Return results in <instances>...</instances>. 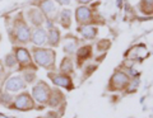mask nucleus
Listing matches in <instances>:
<instances>
[{
    "label": "nucleus",
    "mask_w": 153,
    "mask_h": 118,
    "mask_svg": "<svg viewBox=\"0 0 153 118\" xmlns=\"http://www.w3.org/2000/svg\"><path fill=\"white\" fill-rule=\"evenodd\" d=\"M23 86H25L23 80L19 76H13V78H10L8 80L5 89L7 90H10V92H17V90H19V89H22Z\"/></svg>",
    "instance_id": "obj_6"
},
{
    "label": "nucleus",
    "mask_w": 153,
    "mask_h": 118,
    "mask_svg": "<svg viewBox=\"0 0 153 118\" xmlns=\"http://www.w3.org/2000/svg\"><path fill=\"white\" fill-rule=\"evenodd\" d=\"M31 38L32 41L35 42L36 45H44L46 42V32L44 29H41V28H38V29H36L35 32L31 34Z\"/></svg>",
    "instance_id": "obj_7"
},
{
    "label": "nucleus",
    "mask_w": 153,
    "mask_h": 118,
    "mask_svg": "<svg viewBox=\"0 0 153 118\" xmlns=\"http://www.w3.org/2000/svg\"><path fill=\"white\" fill-rule=\"evenodd\" d=\"M14 55H16L17 61L21 65H30L31 64V56L27 50L17 47V48H14Z\"/></svg>",
    "instance_id": "obj_4"
},
{
    "label": "nucleus",
    "mask_w": 153,
    "mask_h": 118,
    "mask_svg": "<svg viewBox=\"0 0 153 118\" xmlns=\"http://www.w3.org/2000/svg\"><path fill=\"white\" fill-rule=\"evenodd\" d=\"M28 19L35 26H41L42 22H44V17H42V14L38 10H36V9H31V10L28 12Z\"/></svg>",
    "instance_id": "obj_8"
},
{
    "label": "nucleus",
    "mask_w": 153,
    "mask_h": 118,
    "mask_svg": "<svg viewBox=\"0 0 153 118\" xmlns=\"http://www.w3.org/2000/svg\"><path fill=\"white\" fill-rule=\"evenodd\" d=\"M54 83L61 86H70V80L65 76H56L54 79Z\"/></svg>",
    "instance_id": "obj_11"
},
{
    "label": "nucleus",
    "mask_w": 153,
    "mask_h": 118,
    "mask_svg": "<svg viewBox=\"0 0 153 118\" xmlns=\"http://www.w3.org/2000/svg\"><path fill=\"white\" fill-rule=\"evenodd\" d=\"M3 71V65H1V62H0V73Z\"/></svg>",
    "instance_id": "obj_16"
},
{
    "label": "nucleus",
    "mask_w": 153,
    "mask_h": 118,
    "mask_svg": "<svg viewBox=\"0 0 153 118\" xmlns=\"http://www.w3.org/2000/svg\"><path fill=\"white\" fill-rule=\"evenodd\" d=\"M76 18H78L79 22L87 21V18H88V12H87V9H85V8H79L78 12H76Z\"/></svg>",
    "instance_id": "obj_12"
},
{
    "label": "nucleus",
    "mask_w": 153,
    "mask_h": 118,
    "mask_svg": "<svg viewBox=\"0 0 153 118\" xmlns=\"http://www.w3.org/2000/svg\"><path fill=\"white\" fill-rule=\"evenodd\" d=\"M0 41H1V34H0Z\"/></svg>",
    "instance_id": "obj_18"
},
{
    "label": "nucleus",
    "mask_w": 153,
    "mask_h": 118,
    "mask_svg": "<svg viewBox=\"0 0 153 118\" xmlns=\"http://www.w3.org/2000/svg\"><path fill=\"white\" fill-rule=\"evenodd\" d=\"M13 32H14V40H17L21 43H27L31 40V31L26 22L22 18H17L14 19V26H13Z\"/></svg>",
    "instance_id": "obj_1"
},
{
    "label": "nucleus",
    "mask_w": 153,
    "mask_h": 118,
    "mask_svg": "<svg viewBox=\"0 0 153 118\" xmlns=\"http://www.w3.org/2000/svg\"><path fill=\"white\" fill-rule=\"evenodd\" d=\"M57 3H60V4H68L69 0H57Z\"/></svg>",
    "instance_id": "obj_15"
},
{
    "label": "nucleus",
    "mask_w": 153,
    "mask_h": 118,
    "mask_svg": "<svg viewBox=\"0 0 153 118\" xmlns=\"http://www.w3.org/2000/svg\"><path fill=\"white\" fill-rule=\"evenodd\" d=\"M61 21H63V26L64 27H69V12H64L63 13Z\"/></svg>",
    "instance_id": "obj_14"
},
{
    "label": "nucleus",
    "mask_w": 153,
    "mask_h": 118,
    "mask_svg": "<svg viewBox=\"0 0 153 118\" xmlns=\"http://www.w3.org/2000/svg\"><path fill=\"white\" fill-rule=\"evenodd\" d=\"M17 64V57H16V55H13V54H9L5 56V65L8 66V67H13L14 65Z\"/></svg>",
    "instance_id": "obj_13"
},
{
    "label": "nucleus",
    "mask_w": 153,
    "mask_h": 118,
    "mask_svg": "<svg viewBox=\"0 0 153 118\" xmlns=\"http://www.w3.org/2000/svg\"><path fill=\"white\" fill-rule=\"evenodd\" d=\"M14 107L21 111H27V109H31L33 104H32L31 98L28 97L27 94H21V95H18L16 98V100H14Z\"/></svg>",
    "instance_id": "obj_3"
},
{
    "label": "nucleus",
    "mask_w": 153,
    "mask_h": 118,
    "mask_svg": "<svg viewBox=\"0 0 153 118\" xmlns=\"http://www.w3.org/2000/svg\"><path fill=\"white\" fill-rule=\"evenodd\" d=\"M80 3H85V1H89V0H79Z\"/></svg>",
    "instance_id": "obj_17"
},
{
    "label": "nucleus",
    "mask_w": 153,
    "mask_h": 118,
    "mask_svg": "<svg viewBox=\"0 0 153 118\" xmlns=\"http://www.w3.org/2000/svg\"><path fill=\"white\" fill-rule=\"evenodd\" d=\"M33 57L38 64L44 67H50L54 64L55 54L51 50H44V48H35L33 50Z\"/></svg>",
    "instance_id": "obj_2"
},
{
    "label": "nucleus",
    "mask_w": 153,
    "mask_h": 118,
    "mask_svg": "<svg viewBox=\"0 0 153 118\" xmlns=\"http://www.w3.org/2000/svg\"><path fill=\"white\" fill-rule=\"evenodd\" d=\"M42 10H44V13L46 14V15H51V14H54L56 12V9H55V5H54V3L51 1V0H46L45 3H42Z\"/></svg>",
    "instance_id": "obj_9"
},
{
    "label": "nucleus",
    "mask_w": 153,
    "mask_h": 118,
    "mask_svg": "<svg viewBox=\"0 0 153 118\" xmlns=\"http://www.w3.org/2000/svg\"><path fill=\"white\" fill-rule=\"evenodd\" d=\"M47 88H45L44 84H40L33 88V97L36 98V100L41 102V103H46L47 102Z\"/></svg>",
    "instance_id": "obj_5"
},
{
    "label": "nucleus",
    "mask_w": 153,
    "mask_h": 118,
    "mask_svg": "<svg viewBox=\"0 0 153 118\" xmlns=\"http://www.w3.org/2000/svg\"><path fill=\"white\" fill-rule=\"evenodd\" d=\"M59 32H57V29H55V28H51V29L49 31V42L50 45L52 46H56L57 43H59Z\"/></svg>",
    "instance_id": "obj_10"
}]
</instances>
